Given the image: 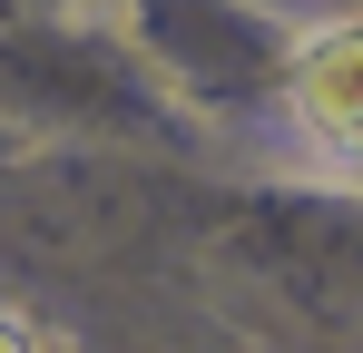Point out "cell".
<instances>
[{
    "mask_svg": "<svg viewBox=\"0 0 363 353\" xmlns=\"http://www.w3.org/2000/svg\"><path fill=\"white\" fill-rule=\"evenodd\" d=\"M0 353H60V334H50L40 314H20V304H0Z\"/></svg>",
    "mask_w": 363,
    "mask_h": 353,
    "instance_id": "1",
    "label": "cell"
}]
</instances>
